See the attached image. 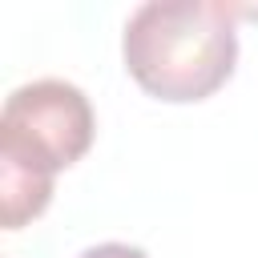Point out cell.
<instances>
[{
	"mask_svg": "<svg viewBox=\"0 0 258 258\" xmlns=\"http://www.w3.org/2000/svg\"><path fill=\"white\" fill-rule=\"evenodd\" d=\"M77 258H149L141 246H129V242H97L89 250H81Z\"/></svg>",
	"mask_w": 258,
	"mask_h": 258,
	"instance_id": "cell-3",
	"label": "cell"
},
{
	"mask_svg": "<svg viewBox=\"0 0 258 258\" xmlns=\"http://www.w3.org/2000/svg\"><path fill=\"white\" fill-rule=\"evenodd\" d=\"M238 8L214 0H149L121 32L125 73L165 105L214 97L238 64Z\"/></svg>",
	"mask_w": 258,
	"mask_h": 258,
	"instance_id": "cell-1",
	"label": "cell"
},
{
	"mask_svg": "<svg viewBox=\"0 0 258 258\" xmlns=\"http://www.w3.org/2000/svg\"><path fill=\"white\" fill-rule=\"evenodd\" d=\"M97 137V113L73 81L40 77L4 97L0 109V173L52 185L77 165Z\"/></svg>",
	"mask_w": 258,
	"mask_h": 258,
	"instance_id": "cell-2",
	"label": "cell"
}]
</instances>
